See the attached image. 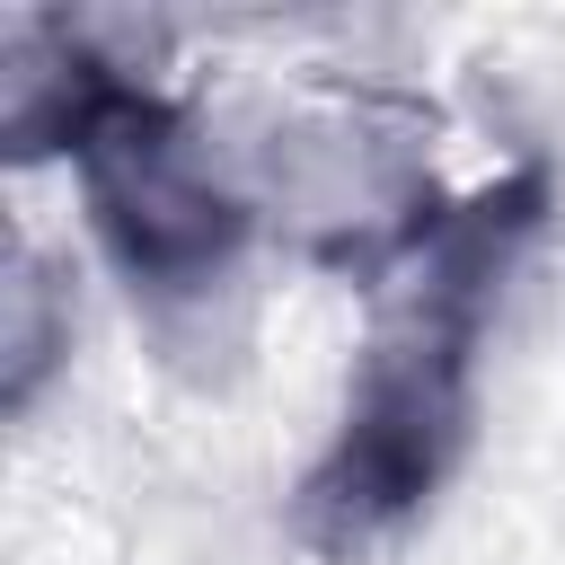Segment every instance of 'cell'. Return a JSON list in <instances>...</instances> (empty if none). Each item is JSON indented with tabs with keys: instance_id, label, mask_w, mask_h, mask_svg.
I'll return each mask as SVG.
<instances>
[{
	"instance_id": "6da1fadb",
	"label": "cell",
	"mask_w": 565,
	"mask_h": 565,
	"mask_svg": "<svg viewBox=\"0 0 565 565\" xmlns=\"http://www.w3.org/2000/svg\"><path fill=\"white\" fill-rule=\"evenodd\" d=\"M539 221H547V168H512L459 203H415L362 256V274L388 291L353 362L344 415L291 494L300 547L353 565L433 512V494L450 486L477 433L486 318L503 300L512 256L539 238Z\"/></svg>"
},
{
	"instance_id": "7a4b0ae2",
	"label": "cell",
	"mask_w": 565,
	"mask_h": 565,
	"mask_svg": "<svg viewBox=\"0 0 565 565\" xmlns=\"http://www.w3.org/2000/svg\"><path fill=\"white\" fill-rule=\"evenodd\" d=\"M0 124H9V159H53L62 150L79 168L88 230H97V247L115 256V274L132 291L194 300L247 256L256 212L212 177L194 115L168 88L106 62L62 18H18L9 26Z\"/></svg>"
}]
</instances>
